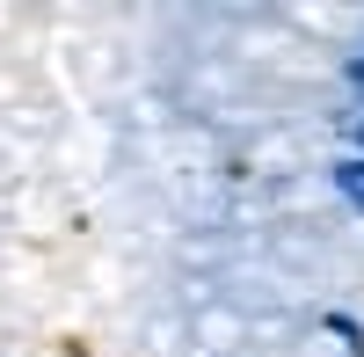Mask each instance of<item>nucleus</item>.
I'll return each mask as SVG.
<instances>
[{"mask_svg":"<svg viewBox=\"0 0 364 357\" xmlns=\"http://www.w3.org/2000/svg\"><path fill=\"white\" fill-rule=\"evenodd\" d=\"M328 329H336V336H343L350 350H364V329H357V321H350V314H328Z\"/></svg>","mask_w":364,"mask_h":357,"instance_id":"f257e3e1","label":"nucleus"}]
</instances>
